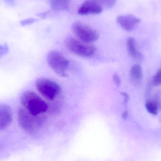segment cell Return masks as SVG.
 <instances>
[{"instance_id": "obj_1", "label": "cell", "mask_w": 161, "mask_h": 161, "mask_svg": "<svg viewBox=\"0 0 161 161\" xmlns=\"http://www.w3.org/2000/svg\"><path fill=\"white\" fill-rule=\"evenodd\" d=\"M20 100L23 108L35 116L46 112L49 108L46 102L32 91H26L23 93Z\"/></svg>"}, {"instance_id": "obj_2", "label": "cell", "mask_w": 161, "mask_h": 161, "mask_svg": "<svg viewBox=\"0 0 161 161\" xmlns=\"http://www.w3.org/2000/svg\"><path fill=\"white\" fill-rule=\"evenodd\" d=\"M17 116L21 127L29 133L36 132L43 123V119L41 116L32 115L23 107L18 109Z\"/></svg>"}, {"instance_id": "obj_3", "label": "cell", "mask_w": 161, "mask_h": 161, "mask_svg": "<svg viewBox=\"0 0 161 161\" xmlns=\"http://www.w3.org/2000/svg\"><path fill=\"white\" fill-rule=\"evenodd\" d=\"M65 45L71 53L83 58H91L95 53L96 48L93 45L82 42L72 37H68Z\"/></svg>"}, {"instance_id": "obj_4", "label": "cell", "mask_w": 161, "mask_h": 161, "mask_svg": "<svg viewBox=\"0 0 161 161\" xmlns=\"http://www.w3.org/2000/svg\"><path fill=\"white\" fill-rule=\"evenodd\" d=\"M36 86L39 92L48 100H53L61 92V88L57 83L46 78L38 79Z\"/></svg>"}, {"instance_id": "obj_5", "label": "cell", "mask_w": 161, "mask_h": 161, "mask_svg": "<svg viewBox=\"0 0 161 161\" xmlns=\"http://www.w3.org/2000/svg\"><path fill=\"white\" fill-rule=\"evenodd\" d=\"M47 59L50 68L56 73L63 77L67 76L66 71L69 62L59 52L51 51L47 54Z\"/></svg>"}, {"instance_id": "obj_6", "label": "cell", "mask_w": 161, "mask_h": 161, "mask_svg": "<svg viewBox=\"0 0 161 161\" xmlns=\"http://www.w3.org/2000/svg\"><path fill=\"white\" fill-rule=\"evenodd\" d=\"M72 30L79 40L88 44L94 42L99 38V35L95 30L80 22L74 23Z\"/></svg>"}, {"instance_id": "obj_7", "label": "cell", "mask_w": 161, "mask_h": 161, "mask_svg": "<svg viewBox=\"0 0 161 161\" xmlns=\"http://www.w3.org/2000/svg\"><path fill=\"white\" fill-rule=\"evenodd\" d=\"M103 7L96 0H86L80 6L78 14L81 15H96L103 11Z\"/></svg>"}, {"instance_id": "obj_8", "label": "cell", "mask_w": 161, "mask_h": 161, "mask_svg": "<svg viewBox=\"0 0 161 161\" xmlns=\"http://www.w3.org/2000/svg\"><path fill=\"white\" fill-rule=\"evenodd\" d=\"M117 22L124 30L132 31L141 22V19L130 14L120 15L117 18Z\"/></svg>"}, {"instance_id": "obj_9", "label": "cell", "mask_w": 161, "mask_h": 161, "mask_svg": "<svg viewBox=\"0 0 161 161\" xmlns=\"http://www.w3.org/2000/svg\"><path fill=\"white\" fill-rule=\"evenodd\" d=\"M13 120V112L11 107L6 104H0V130L8 127Z\"/></svg>"}, {"instance_id": "obj_10", "label": "cell", "mask_w": 161, "mask_h": 161, "mask_svg": "<svg viewBox=\"0 0 161 161\" xmlns=\"http://www.w3.org/2000/svg\"><path fill=\"white\" fill-rule=\"evenodd\" d=\"M126 47L128 53L134 60L142 61L143 59L142 55L138 51L136 47V41L133 38L130 37L126 42Z\"/></svg>"}, {"instance_id": "obj_11", "label": "cell", "mask_w": 161, "mask_h": 161, "mask_svg": "<svg viewBox=\"0 0 161 161\" xmlns=\"http://www.w3.org/2000/svg\"><path fill=\"white\" fill-rule=\"evenodd\" d=\"M71 0H49L51 10L54 11H65L69 9Z\"/></svg>"}, {"instance_id": "obj_12", "label": "cell", "mask_w": 161, "mask_h": 161, "mask_svg": "<svg viewBox=\"0 0 161 161\" xmlns=\"http://www.w3.org/2000/svg\"><path fill=\"white\" fill-rule=\"evenodd\" d=\"M130 74L132 80L138 81L142 77V69L139 64H136L133 65L130 72Z\"/></svg>"}, {"instance_id": "obj_13", "label": "cell", "mask_w": 161, "mask_h": 161, "mask_svg": "<svg viewBox=\"0 0 161 161\" xmlns=\"http://www.w3.org/2000/svg\"><path fill=\"white\" fill-rule=\"evenodd\" d=\"M147 111L153 115H157L158 113V107L157 104L152 101H147L145 104Z\"/></svg>"}, {"instance_id": "obj_14", "label": "cell", "mask_w": 161, "mask_h": 161, "mask_svg": "<svg viewBox=\"0 0 161 161\" xmlns=\"http://www.w3.org/2000/svg\"><path fill=\"white\" fill-rule=\"evenodd\" d=\"M103 8H111L113 7L116 2V0H96Z\"/></svg>"}, {"instance_id": "obj_15", "label": "cell", "mask_w": 161, "mask_h": 161, "mask_svg": "<svg viewBox=\"0 0 161 161\" xmlns=\"http://www.w3.org/2000/svg\"><path fill=\"white\" fill-rule=\"evenodd\" d=\"M153 83L155 86L161 85V68L153 77Z\"/></svg>"}, {"instance_id": "obj_16", "label": "cell", "mask_w": 161, "mask_h": 161, "mask_svg": "<svg viewBox=\"0 0 161 161\" xmlns=\"http://www.w3.org/2000/svg\"><path fill=\"white\" fill-rule=\"evenodd\" d=\"M38 20L35 18H29V19H25L23 20L20 22V23L23 26H25V25H29L32 24L35 22L37 21Z\"/></svg>"}, {"instance_id": "obj_17", "label": "cell", "mask_w": 161, "mask_h": 161, "mask_svg": "<svg viewBox=\"0 0 161 161\" xmlns=\"http://www.w3.org/2000/svg\"><path fill=\"white\" fill-rule=\"evenodd\" d=\"M8 47L6 44L1 45L0 44V58L3 57L6 54L8 53Z\"/></svg>"}, {"instance_id": "obj_18", "label": "cell", "mask_w": 161, "mask_h": 161, "mask_svg": "<svg viewBox=\"0 0 161 161\" xmlns=\"http://www.w3.org/2000/svg\"><path fill=\"white\" fill-rule=\"evenodd\" d=\"M113 80L116 86L118 87V86H120L121 82V79H120V76L117 73L114 74L113 77Z\"/></svg>"}, {"instance_id": "obj_19", "label": "cell", "mask_w": 161, "mask_h": 161, "mask_svg": "<svg viewBox=\"0 0 161 161\" xmlns=\"http://www.w3.org/2000/svg\"><path fill=\"white\" fill-rule=\"evenodd\" d=\"M121 94L124 97V104L125 105H126L128 103L129 101V96L125 92H121Z\"/></svg>"}, {"instance_id": "obj_20", "label": "cell", "mask_w": 161, "mask_h": 161, "mask_svg": "<svg viewBox=\"0 0 161 161\" xmlns=\"http://www.w3.org/2000/svg\"><path fill=\"white\" fill-rule=\"evenodd\" d=\"M5 3L10 6H14L15 4V0H4Z\"/></svg>"}, {"instance_id": "obj_21", "label": "cell", "mask_w": 161, "mask_h": 161, "mask_svg": "<svg viewBox=\"0 0 161 161\" xmlns=\"http://www.w3.org/2000/svg\"><path fill=\"white\" fill-rule=\"evenodd\" d=\"M128 116V112L127 111H125L122 114V117L123 119H126L127 118Z\"/></svg>"}]
</instances>
